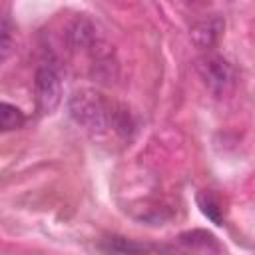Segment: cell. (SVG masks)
Here are the masks:
<instances>
[{
	"mask_svg": "<svg viewBox=\"0 0 255 255\" xmlns=\"http://www.w3.org/2000/svg\"><path fill=\"white\" fill-rule=\"evenodd\" d=\"M68 110L72 120L92 133H106L110 128L120 133H128L131 128L129 114L124 108L112 104L104 94L90 88L76 90L68 100Z\"/></svg>",
	"mask_w": 255,
	"mask_h": 255,
	"instance_id": "6da1fadb",
	"label": "cell"
},
{
	"mask_svg": "<svg viewBox=\"0 0 255 255\" xmlns=\"http://www.w3.org/2000/svg\"><path fill=\"white\" fill-rule=\"evenodd\" d=\"M181 245L195 249V251H211V253H219L223 251V247L217 243V237L205 229H191V231H183L179 235Z\"/></svg>",
	"mask_w": 255,
	"mask_h": 255,
	"instance_id": "5b68a950",
	"label": "cell"
},
{
	"mask_svg": "<svg viewBox=\"0 0 255 255\" xmlns=\"http://www.w3.org/2000/svg\"><path fill=\"white\" fill-rule=\"evenodd\" d=\"M100 249L114 251V253H137V251H149L153 247L143 245V243H135V241L126 239V237H108V239H104V243H100Z\"/></svg>",
	"mask_w": 255,
	"mask_h": 255,
	"instance_id": "52a82bcc",
	"label": "cell"
},
{
	"mask_svg": "<svg viewBox=\"0 0 255 255\" xmlns=\"http://www.w3.org/2000/svg\"><path fill=\"white\" fill-rule=\"evenodd\" d=\"M195 72L203 82V86L217 98L227 96L237 82L235 68L223 56L213 52H207L195 60Z\"/></svg>",
	"mask_w": 255,
	"mask_h": 255,
	"instance_id": "7a4b0ae2",
	"label": "cell"
},
{
	"mask_svg": "<svg viewBox=\"0 0 255 255\" xmlns=\"http://www.w3.org/2000/svg\"><path fill=\"white\" fill-rule=\"evenodd\" d=\"M36 104L42 114H52L62 102V78L58 66L52 62H42L34 76Z\"/></svg>",
	"mask_w": 255,
	"mask_h": 255,
	"instance_id": "3957f363",
	"label": "cell"
},
{
	"mask_svg": "<svg viewBox=\"0 0 255 255\" xmlns=\"http://www.w3.org/2000/svg\"><path fill=\"white\" fill-rule=\"evenodd\" d=\"M24 122H26V118L16 106H12L8 102L0 104V128H2V131H14V129L22 128Z\"/></svg>",
	"mask_w": 255,
	"mask_h": 255,
	"instance_id": "ba28073f",
	"label": "cell"
},
{
	"mask_svg": "<svg viewBox=\"0 0 255 255\" xmlns=\"http://www.w3.org/2000/svg\"><path fill=\"white\" fill-rule=\"evenodd\" d=\"M223 26H225V22L219 16H211L207 20H201V22L191 26V32H189L191 42L201 50H211L217 44V40L223 32Z\"/></svg>",
	"mask_w": 255,
	"mask_h": 255,
	"instance_id": "277c9868",
	"label": "cell"
},
{
	"mask_svg": "<svg viewBox=\"0 0 255 255\" xmlns=\"http://www.w3.org/2000/svg\"><path fill=\"white\" fill-rule=\"evenodd\" d=\"M197 205L201 209V213L215 225H223V207H221V201L219 197L209 191V189H201L197 193Z\"/></svg>",
	"mask_w": 255,
	"mask_h": 255,
	"instance_id": "8992f818",
	"label": "cell"
},
{
	"mask_svg": "<svg viewBox=\"0 0 255 255\" xmlns=\"http://www.w3.org/2000/svg\"><path fill=\"white\" fill-rule=\"evenodd\" d=\"M0 48H2V60L8 58V52H10V46H12V32H10V20L4 18L2 20V28H0Z\"/></svg>",
	"mask_w": 255,
	"mask_h": 255,
	"instance_id": "9c48e42d",
	"label": "cell"
}]
</instances>
